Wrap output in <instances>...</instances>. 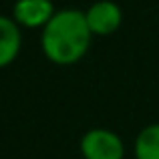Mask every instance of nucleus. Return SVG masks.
<instances>
[{
	"mask_svg": "<svg viewBox=\"0 0 159 159\" xmlns=\"http://www.w3.org/2000/svg\"><path fill=\"white\" fill-rule=\"evenodd\" d=\"M91 39L93 32L87 24V14L77 8H65L54 12L51 22L43 28L40 47L51 62L65 66L85 57Z\"/></svg>",
	"mask_w": 159,
	"mask_h": 159,
	"instance_id": "1",
	"label": "nucleus"
},
{
	"mask_svg": "<svg viewBox=\"0 0 159 159\" xmlns=\"http://www.w3.org/2000/svg\"><path fill=\"white\" fill-rule=\"evenodd\" d=\"M81 153L85 159H123L125 145L109 129H89L81 139Z\"/></svg>",
	"mask_w": 159,
	"mask_h": 159,
	"instance_id": "2",
	"label": "nucleus"
},
{
	"mask_svg": "<svg viewBox=\"0 0 159 159\" xmlns=\"http://www.w3.org/2000/svg\"><path fill=\"white\" fill-rule=\"evenodd\" d=\"M87 14V24H89L91 32L97 36H109L121 26L123 22V12L111 0H99V2L91 4Z\"/></svg>",
	"mask_w": 159,
	"mask_h": 159,
	"instance_id": "3",
	"label": "nucleus"
},
{
	"mask_svg": "<svg viewBox=\"0 0 159 159\" xmlns=\"http://www.w3.org/2000/svg\"><path fill=\"white\" fill-rule=\"evenodd\" d=\"M54 16L51 0H16L12 8V18L24 28H44Z\"/></svg>",
	"mask_w": 159,
	"mask_h": 159,
	"instance_id": "4",
	"label": "nucleus"
},
{
	"mask_svg": "<svg viewBox=\"0 0 159 159\" xmlns=\"http://www.w3.org/2000/svg\"><path fill=\"white\" fill-rule=\"evenodd\" d=\"M20 44H22V36L16 20L0 16V69L14 62L20 52Z\"/></svg>",
	"mask_w": 159,
	"mask_h": 159,
	"instance_id": "5",
	"label": "nucleus"
},
{
	"mask_svg": "<svg viewBox=\"0 0 159 159\" xmlns=\"http://www.w3.org/2000/svg\"><path fill=\"white\" fill-rule=\"evenodd\" d=\"M135 159H159V123L139 131L135 139Z\"/></svg>",
	"mask_w": 159,
	"mask_h": 159,
	"instance_id": "6",
	"label": "nucleus"
}]
</instances>
